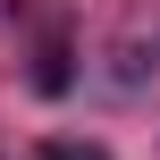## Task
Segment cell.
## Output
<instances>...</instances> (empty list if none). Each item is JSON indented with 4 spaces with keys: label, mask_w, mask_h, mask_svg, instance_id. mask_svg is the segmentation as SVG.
Masks as SVG:
<instances>
[{
    "label": "cell",
    "mask_w": 160,
    "mask_h": 160,
    "mask_svg": "<svg viewBox=\"0 0 160 160\" xmlns=\"http://www.w3.org/2000/svg\"><path fill=\"white\" fill-rule=\"evenodd\" d=\"M68 76H76V68H68V51H59V42H42V59H34V84H42V93H68Z\"/></svg>",
    "instance_id": "cell-1"
},
{
    "label": "cell",
    "mask_w": 160,
    "mask_h": 160,
    "mask_svg": "<svg viewBox=\"0 0 160 160\" xmlns=\"http://www.w3.org/2000/svg\"><path fill=\"white\" fill-rule=\"evenodd\" d=\"M34 160H110V152H101V143H68V135H51Z\"/></svg>",
    "instance_id": "cell-2"
}]
</instances>
